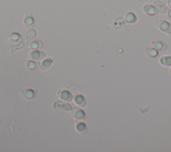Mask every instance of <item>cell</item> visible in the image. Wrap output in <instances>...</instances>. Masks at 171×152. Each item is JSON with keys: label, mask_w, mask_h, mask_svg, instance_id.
<instances>
[{"label": "cell", "mask_w": 171, "mask_h": 152, "mask_svg": "<svg viewBox=\"0 0 171 152\" xmlns=\"http://www.w3.org/2000/svg\"><path fill=\"white\" fill-rule=\"evenodd\" d=\"M54 108L59 113H64L71 111L72 106L69 103L63 102L62 101H58L54 103Z\"/></svg>", "instance_id": "cell-1"}, {"label": "cell", "mask_w": 171, "mask_h": 152, "mask_svg": "<svg viewBox=\"0 0 171 152\" xmlns=\"http://www.w3.org/2000/svg\"><path fill=\"white\" fill-rule=\"evenodd\" d=\"M20 93L25 100L32 101L37 96V91L32 88H24L21 91Z\"/></svg>", "instance_id": "cell-2"}, {"label": "cell", "mask_w": 171, "mask_h": 152, "mask_svg": "<svg viewBox=\"0 0 171 152\" xmlns=\"http://www.w3.org/2000/svg\"><path fill=\"white\" fill-rule=\"evenodd\" d=\"M71 114L74 119L78 121H82L86 119V114L83 110L78 107H73L71 109Z\"/></svg>", "instance_id": "cell-3"}, {"label": "cell", "mask_w": 171, "mask_h": 152, "mask_svg": "<svg viewBox=\"0 0 171 152\" xmlns=\"http://www.w3.org/2000/svg\"><path fill=\"white\" fill-rule=\"evenodd\" d=\"M157 27L159 28L161 31L164 32L168 34H171V24L166 20H160L156 22Z\"/></svg>", "instance_id": "cell-4"}, {"label": "cell", "mask_w": 171, "mask_h": 152, "mask_svg": "<svg viewBox=\"0 0 171 152\" xmlns=\"http://www.w3.org/2000/svg\"><path fill=\"white\" fill-rule=\"evenodd\" d=\"M57 94L59 99L64 101H67V102H70V101H72V99H73V95L68 90L60 89L58 91Z\"/></svg>", "instance_id": "cell-5"}, {"label": "cell", "mask_w": 171, "mask_h": 152, "mask_svg": "<svg viewBox=\"0 0 171 152\" xmlns=\"http://www.w3.org/2000/svg\"><path fill=\"white\" fill-rule=\"evenodd\" d=\"M29 58L35 60H43L46 58V54L44 52L37 50H34L29 54Z\"/></svg>", "instance_id": "cell-6"}, {"label": "cell", "mask_w": 171, "mask_h": 152, "mask_svg": "<svg viewBox=\"0 0 171 152\" xmlns=\"http://www.w3.org/2000/svg\"><path fill=\"white\" fill-rule=\"evenodd\" d=\"M154 6L156 8L158 11H160V13L165 14L169 11L168 7L163 2L159 1V0H156V1L154 2Z\"/></svg>", "instance_id": "cell-7"}, {"label": "cell", "mask_w": 171, "mask_h": 152, "mask_svg": "<svg viewBox=\"0 0 171 152\" xmlns=\"http://www.w3.org/2000/svg\"><path fill=\"white\" fill-rule=\"evenodd\" d=\"M143 11L145 14H147L148 16H155L158 14V10L156 8L150 4H146L143 7Z\"/></svg>", "instance_id": "cell-8"}, {"label": "cell", "mask_w": 171, "mask_h": 152, "mask_svg": "<svg viewBox=\"0 0 171 152\" xmlns=\"http://www.w3.org/2000/svg\"><path fill=\"white\" fill-rule=\"evenodd\" d=\"M24 26L28 29H31L34 26V19L32 14H27L24 19Z\"/></svg>", "instance_id": "cell-9"}, {"label": "cell", "mask_w": 171, "mask_h": 152, "mask_svg": "<svg viewBox=\"0 0 171 152\" xmlns=\"http://www.w3.org/2000/svg\"><path fill=\"white\" fill-rule=\"evenodd\" d=\"M74 102L76 105L80 107H85L86 106V101L85 98L83 95L77 94L74 96Z\"/></svg>", "instance_id": "cell-10"}, {"label": "cell", "mask_w": 171, "mask_h": 152, "mask_svg": "<svg viewBox=\"0 0 171 152\" xmlns=\"http://www.w3.org/2000/svg\"><path fill=\"white\" fill-rule=\"evenodd\" d=\"M76 129L79 134L85 135L87 133V125L82 121H79L76 125Z\"/></svg>", "instance_id": "cell-11"}, {"label": "cell", "mask_w": 171, "mask_h": 152, "mask_svg": "<svg viewBox=\"0 0 171 152\" xmlns=\"http://www.w3.org/2000/svg\"><path fill=\"white\" fill-rule=\"evenodd\" d=\"M152 44L155 48L158 51H164L167 48V45H166L164 42L162 41H154L152 42Z\"/></svg>", "instance_id": "cell-12"}, {"label": "cell", "mask_w": 171, "mask_h": 152, "mask_svg": "<svg viewBox=\"0 0 171 152\" xmlns=\"http://www.w3.org/2000/svg\"><path fill=\"white\" fill-rule=\"evenodd\" d=\"M53 63V60L52 58H44V60H43L42 65H41V70L46 71L47 70H48L50 66H52Z\"/></svg>", "instance_id": "cell-13"}, {"label": "cell", "mask_w": 171, "mask_h": 152, "mask_svg": "<svg viewBox=\"0 0 171 152\" xmlns=\"http://www.w3.org/2000/svg\"><path fill=\"white\" fill-rule=\"evenodd\" d=\"M125 24V20L122 17H120V18H116L112 24L113 28L115 29H120L122 28Z\"/></svg>", "instance_id": "cell-14"}, {"label": "cell", "mask_w": 171, "mask_h": 152, "mask_svg": "<svg viewBox=\"0 0 171 152\" xmlns=\"http://www.w3.org/2000/svg\"><path fill=\"white\" fill-rule=\"evenodd\" d=\"M145 54H146V55L148 57L154 58L159 55V52H158V50L155 48L147 47L146 48V50H145Z\"/></svg>", "instance_id": "cell-15"}, {"label": "cell", "mask_w": 171, "mask_h": 152, "mask_svg": "<svg viewBox=\"0 0 171 152\" xmlns=\"http://www.w3.org/2000/svg\"><path fill=\"white\" fill-rule=\"evenodd\" d=\"M68 91H69L72 94H74V95L78 94L80 92H81V91H82V88H81V87L78 86V84L74 83L70 84V85L68 86Z\"/></svg>", "instance_id": "cell-16"}, {"label": "cell", "mask_w": 171, "mask_h": 152, "mask_svg": "<svg viewBox=\"0 0 171 152\" xmlns=\"http://www.w3.org/2000/svg\"><path fill=\"white\" fill-rule=\"evenodd\" d=\"M43 46H44V44H43V42L41 40H36L31 42L30 45H29V47L32 50H37L42 48L43 47Z\"/></svg>", "instance_id": "cell-17"}, {"label": "cell", "mask_w": 171, "mask_h": 152, "mask_svg": "<svg viewBox=\"0 0 171 152\" xmlns=\"http://www.w3.org/2000/svg\"><path fill=\"white\" fill-rule=\"evenodd\" d=\"M125 21L128 23L134 24L137 21V18H136V16L133 13L129 12V13L126 14V15L125 16Z\"/></svg>", "instance_id": "cell-18"}, {"label": "cell", "mask_w": 171, "mask_h": 152, "mask_svg": "<svg viewBox=\"0 0 171 152\" xmlns=\"http://www.w3.org/2000/svg\"><path fill=\"white\" fill-rule=\"evenodd\" d=\"M40 66V62L33 60H29L27 62V68L30 70H36Z\"/></svg>", "instance_id": "cell-19"}, {"label": "cell", "mask_w": 171, "mask_h": 152, "mask_svg": "<svg viewBox=\"0 0 171 152\" xmlns=\"http://www.w3.org/2000/svg\"><path fill=\"white\" fill-rule=\"evenodd\" d=\"M9 39L10 41H11V42H13V43H15V42H20L21 38L18 33L14 32L11 34Z\"/></svg>", "instance_id": "cell-20"}, {"label": "cell", "mask_w": 171, "mask_h": 152, "mask_svg": "<svg viewBox=\"0 0 171 152\" xmlns=\"http://www.w3.org/2000/svg\"><path fill=\"white\" fill-rule=\"evenodd\" d=\"M160 62L161 65H164L165 66H171V56H166L161 57Z\"/></svg>", "instance_id": "cell-21"}, {"label": "cell", "mask_w": 171, "mask_h": 152, "mask_svg": "<svg viewBox=\"0 0 171 152\" xmlns=\"http://www.w3.org/2000/svg\"><path fill=\"white\" fill-rule=\"evenodd\" d=\"M36 35H37V34L35 30H33V29H29V30L26 34V39H27V40H32V39L35 38Z\"/></svg>", "instance_id": "cell-22"}, {"label": "cell", "mask_w": 171, "mask_h": 152, "mask_svg": "<svg viewBox=\"0 0 171 152\" xmlns=\"http://www.w3.org/2000/svg\"><path fill=\"white\" fill-rule=\"evenodd\" d=\"M167 19L170 21L171 22V10H170L169 11H168V15H167Z\"/></svg>", "instance_id": "cell-23"}, {"label": "cell", "mask_w": 171, "mask_h": 152, "mask_svg": "<svg viewBox=\"0 0 171 152\" xmlns=\"http://www.w3.org/2000/svg\"><path fill=\"white\" fill-rule=\"evenodd\" d=\"M168 5L170 7H171V0H169L168 1Z\"/></svg>", "instance_id": "cell-24"}, {"label": "cell", "mask_w": 171, "mask_h": 152, "mask_svg": "<svg viewBox=\"0 0 171 152\" xmlns=\"http://www.w3.org/2000/svg\"><path fill=\"white\" fill-rule=\"evenodd\" d=\"M170 74H171V69H170Z\"/></svg>", "instance_id": "cell-25"}, {"label": "cell", "mask_w": 171, "mask_h": 152, "mask_svg": "<svg viewBox=\"0 0 171 152\" xmlns=\"http://www.w3.org/2000/svg\"><path fill=\"white\" fill-rule=\"evenodd\" d=\"M0 123H1V120H0Z\"/></svg>", "instance_id": "cell-26"}]
</instances>
